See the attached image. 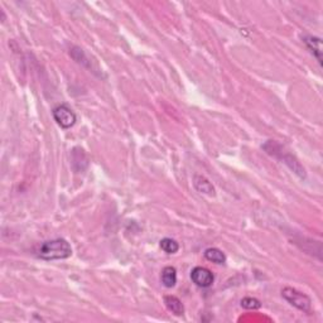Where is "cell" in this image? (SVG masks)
Segmentation results:
<instances>
[{
    "instance_id": "obj_1",
    "label": "cell",
    "mask_w": 323,
    "mask_h": 323,
    "mask_svg": "<svg viewBox=\"0 0 323 323\" xmlns=\"http://www.w3.org/2000/svg\"><path fill=\"white\" fill-rule=\"evenodd\" d=\"M72 255V248L65 239L48 240L43 243L38 250V258L43 260H63Z\"/></svg>"
},
{
    "instance_id": "obj_2",
    "label": "cell",
    "mask_w": 323,
    "mask_h": 323,
    "mask_svg": "<svg viewBox=\"0 0 323 323\" xmlns=\"http://www.w3.org/2000/svg\"><path fill=\"white\" fill-rule=\"evenodd\" d=\"M263 149L265 150L269 155H272V157L283 160V163L287 164V166L289 167L293 172H294L297 176H299L301 178H306V171H304L303 167L301 166V163H299V162L297 160V158L293 157L292 154L284 153L282 145L278 144L277 142L268 140V142L263 145Z\"/></svg>"
},
{
    "instance_id": "obj_3",
    "label": "cell",
    "mask_w": 323,
    "mask_h": 323,
    "mask_svg": "<svg viewBox=\"0 0 323 323\" xmlns=\"http://www.w3.org/2000/svg\"><path fill=\"white\" fill-rule=\"evenodd\" d=\"M282 297L288 302V303L292 304L293 307H295L299 311L304 312V313H311V298L307 294H304V293L299 292V290L294 289V288L285 287L282 289Z\"/></svg>"
},
{
    "instance_id": "obj_4",
    "label": "cell",
    "mask_w": 323,
    "mask_h": 323,
    "mask_svg": "<svg viewBox=\"0 0 323 323\" xmlns=\"http://www.w3.org/2000/svg\"><path fill=\"white\" fill-rule=\"evenodd\" d=\"M52 115H53L56 123L63 129L72 128L76 124V120H77L76 114L65 104L56 106L53 109V111H52Z\"/></svg>"
},
{
    "instance_id": "obj_5",
    "label": "cell",
    "mask_w": 323,
    "mask_h": 323,
    "mask_svg": "<svg viewBox=\"0 0 323 323\" xmlns=\"http://www.w3.org/2000/svg\"><path fill=\"white\" fill-rule=\"evenodd\" d=\"M191 279L197 287L210 288L215 282V275L210 269L203 268V266H196L191 272Z\"/></svg>"
},
{
    "instance_id": "obj_6",
    "label": "cell",
    "mask_w": 323,
    "mask_h": 323,
    "mask_svg": "<svg viewBox=\"0 0 323 323\" xmlns=\"http://www.w3.org/2000/svg\"><path fill=\"white\" fill-rule=\"evenodd\" d=\"M304 44L307 46V48L311 51V53L317 58L319 65H322V39L318 38V37H314V36H304L303 38Z\"/></svg>"
},
{
    "instance_id": "obj_7",
    "label": "cell",
    "mask_w": 323,
    "mask_h": 323,
    "mask_svg": "<svg viewBox=\"0 0 323 323\" xmlns=\"http://www.w3.org/2000/svg\"><path fill=\"white\" fill-rule=\"evenodd\" d=\"M193 186L195 189L198 191L200 193H203V195L207 196H215V187L212 186L210 181L207 178H205L203 176H195V179H193Z\"/></svg>"
},
{
    "instance_id": "obj_8",
    "label": "cell",
    "mask_w": 323,
    "mask_h": 323,
    "mask_svg": "<svg viewBox=\"0 0 323 323\" xmlns=\"http://www.w3.org/2000/svg\"><path fill=\"white\" fill-rule=\"evenodd\" d=\"M164 304L171 311L174 316H183L184 306L181 299L176 295H166L164 297Z\"/></svg>"
},
{
    "instance_id": "obj_9",
    "label": "cell",
    "mask_w": 323,
    "mask_h": 323,
    "mask_svg": "<svg viewBox=\"0 0 323 323\" xmlns=\"http://www.w3.org/2000/svg\"><path fill=\"white\" fill-rule=\"evenodd\" d=\"M160 280L166 288H173L177 283V270L173 266H166L162 270Z\"/></svg>"
},
{
    "instance_id": "obj_10",
    "label": "cell",
    "mask_w": 323,
    "mask_h": 323,
    "mask_svg": "<svg viewBox=\"0 0 323 323\" xmlns=\"http://www.w3.org/2000/svg\"><path fill=\"white\" fill-rule=\"evenodd\" d=\"M205 258L207 259L208 261H212V263L219 264V265H222V264L226 263V255L222 250L217 248H208L205 250Z\"/></svg>"
},
{
    "instance_id": "obj_11",
    "label": "cell",
    "mask_w": 323,
    "mask_h": 323,
    "mask_svg": "<svg viewBox=\"0 0 323 323\" xmlns=\"http://www.w3.org/2000/svg\"><path fill=\"white\" fill-rule=\"evenodd\" d=\"M160 249L166 251L167 254H176L179 250V245L176 240L171 239V237H164L160 240Z\"/></svg>"
},
{
    "instance_id": "obj_12",
    "label": "cell",
    "mask_w": 323,
    "mask_h": 323,
    "mask_svg": "<svg viewBox=\"0 0 323 323\" xmlns=\"http://www.w3.org/2000/svg\"><path fill=\"white\" fill-rule=\"evenodd\" d=\"M241 307L245 309H259L261 307V303L259 299L253 298V297H245V298L241 299Z\"/></svg>"
}]
</instances>
